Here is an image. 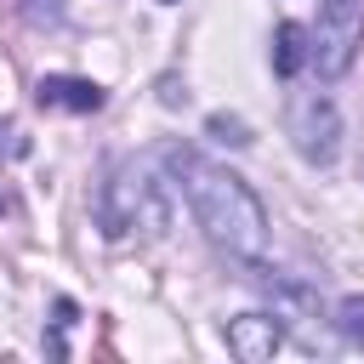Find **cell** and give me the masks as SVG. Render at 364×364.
I'll use <instances>...</instances> for the list:
<instances>
[{
	"instance_id": "7c38bea8",
	"label": "cell",
	"mask_w": 364,
	"mask_h": 364,
	"mask_svg": "<svg viewBox=\"0 0 364 364\" xmlns=\"http://www.w3.org/2000/svg\"><path fill=\"white\" fill-rule=\"evenodd\" d=\"M74 318H80V307H74V301H68V296H57V318H51V324H57V330H68V324H74Z\"/></svg>"
},
{
	"instance_id": "30bf717a",
	"label": "cell",
	"mask_w": 364,
	"mask_h": 364,
	"mask_svg": "<svg viewBox=\"0 0 364 364\" xmlns=\"http://www.w3.org/2000/svg\"><path fill=\"white\" fill-rule=\"evenodd\" d=\"M23 17H28V28H57L68 17V0H23Z\"/></svg>"
},
{
	"instance_id": "277c9868",
	"label": "cell",
	"mask_w": 364,
	"mask_h": 364,
	"mask_svg": "<svg viewBox=\"0 0 364 364\" xmlns=\"http://www.w3.org/2000/svg\"><path fill=\"white\" fill-rule=\"evenodd\" d=\"M284 131L296 142V154L307 165H336L341 154V114L324 91H296L290 108H284Z\"/></svg>"
},
{
	"instance_id": "ba28073f",
	"label": "cell",
	"mask_w": 364,
	"mask_h": 364,
	"mask_svg": "<svg viewBox=\"0 0 364 364\" xmlns=\"http://www.w3.org/2000/svg\"><path fill=\"white\" fill-rule=\"evenodd\" d=\"M330 324H336V336H341L347 347L364 353V296H341L336 313H330Z\"/></svg>"
},
{
	"instance_id": "5b68a950",
	"label": "cell",
	"mask_w": 364,
	"mask_h": 364,
	"mask_svg": "<svg viewBox=\"0 0 364 364\" xmlns=\"http://www.w3.org/2000/svg\"><path fill=\"white\" fill-rule=\"evenodd\" d=\"M222 341H228L233 358H245V364H267V358L284 347V318H279V313H239V318L222 324Z\"/></svg>"
},
{
	"instance_id": "3957f363",
	"label": "cell",
	"mask_w": 364,
	"mask_h": 364,
	"mask_svg": "<svg viewBox=\"0 0 364 364\" xmlns=\"http://www.w3.org/2000/svg\"><path fill=\"white\" fill-rule=\"evenodd\" d=\"M364 46V0H318V23L307 28V63L318 80H341Z\"/></svg>"
},
{
	"instance_id": "7a4b0ae2",
	"label": "cell",
	"mask_w": 364,
	"mask_h": 364,
	"mask_svg": "<svg viewBox=\"0 0 364 364\" xmlns=\"http://www.w3.org/2000/svg\"><path fill=\"white\" fill-rule=\"evenodd\" d=\"M97 228L108 239H125L131 228H148L159 233L165 228V199H159V182L148 176L142 159H119L97 193Z\"/></svg>"
},
{
	"instance_id": "52a82bcc",
	"label": "cell",
	"mask_w": 364,
	"mask_h": 364,
	"mask_svg": "<svg viewBox=\"0 0 364 364\" xmlns=\"http://www.w3.org/2000/svg\"><path fill=\"white\" fill-rule=\"evenodd\" d=\"M301 63H307V28L301 23H279L273 28V74L290 80V74H301Z\"/></svg>"
},
{
	"instance_id": "9c48e42d",
	"label": "cell",
	"mask_w": 364,
	"mask_h": 364,
	"mask_svg": "<svg viewBox=\"0 0 364 364\" xmlns=\"http://www.w3.org/2000/svg\"><path fill=\"white\" fill-rule=\"evenodd\" d=\"M205 131H210L216 142H228V148H250V125H245V119H233V114H210V119H205Z\"/></svg>"
},
{
	"instance_id": "8fae6325",
	"label": "cell",
	"mask_w": 364,
	"mask_h": 364,
	"mask_svg": "<svg viewBox=\"0 0 364 364\" xmlns=\"http://www.w3.org/2000/svg\"><path fill=\"white\" fill-rule=\"evenodd\" d=\"M23 154H28V136H23L11 119H0V165H6V159H23Z\"/></svg>"
},
{
	"instance_id": "8992f818",
	"label": "cell",
	"mask_w": 364,
	"mask_h": 364,
	"mask_svg": "<svg viewBox=\"0 0 364 364\" xmlns=\"http://www.w3.org/2000/svg\"><path fill=\"white\" fill-rule=\"evenodd\" d=\"M34 102L40 108H57V114H97L108 102V91L97 80H85V74H40Z\"/></svg>"
},
{
	"instance_id": "4fadbf2b",
	"label": "cell",
	"mask_w": 364,
	"mask_h": 364,
	"mask_svg": "<svg viewBox=\"0 0 364 364\" xmlns=\"http://www.w3.org/2000/svg\"><path fill=\"white\" fill-rule=\"evenodd\" d=\"M159 6H176V0H159Z\"/></svg>"
},
{
	"instance_id": "6da1fadb",
	"label": "cell",
	"mask_w": 364,
	"mask_h": 364,
	"mask_svg": "<svg viewBox=\"0 0 364 364\" xmlns=\"http://www.w3.org/2000/svg\"><path fill=\"white\" fill-rule=\"evenodd\" d=\"M159 159H165L171 182L182 188V199H188L193 222L205 228V239L228 262H262V250H267V210L250 193V182L233 176L228 165H210L205 154H193L182 142H171Z\"/></svg>"
}]
</instances>
